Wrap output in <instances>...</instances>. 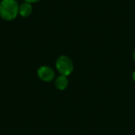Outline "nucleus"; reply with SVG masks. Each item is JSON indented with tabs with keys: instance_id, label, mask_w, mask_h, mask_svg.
Listing matches in <instances>:
<instances>
[{
	"instance_id": "nucleus-1",
	"label": "nucleus",
	"mask_w": 135,
	"mask_h": 135,
	"mask_svg": "<svg viewBox=\"0 0 135 135\" xmlns=\"http://www.w3.org/2000/svg\"><path fill=\"white\" fill-rule=\"evenodd\" d=\"M19 5L16 0H2L0 2V17L5 21L14 20L18 13Z\"/></svg>"
},
{
	"instance_id": "nucleus-2",
	"label": "nucleus",
	"mask_w": 135,
	"mask_h": 135,
	"mask_svg": "<svg viewBox=\"0 0 135 135\" xmlns=\"http://www.w3.org/2000/svg\"><path fill=\"white\" fill-rule=\"evenodd\" d=\"M55 66L61 75H64L66 77L70 75L74 70L73 61L66 55L59 56L56 60Z\"/></svg>"
},
{
	"instance_id": "nucleus-3",
	"label": "nucleus",
	"mask_w": 135,
	"mask_h": 135,
	"mask_svg": "<svg viewBox=\"0 0 135 135\" xmlns=\"http://www.w3.org/2000/svg\"><path fill=\"white\" fill-rule=\"evenodd\" d=\"M37 76L41 81L49 82L54 80L55 73L51 67L47 66H42L37 70Z\"/></svg>"
},
{
	"instance_id": "nucleus-4",
	"label": "nucleus",
	"mask_w": 135,
	"mask_h": 135,
	"mask_svg": "<svg viewBox=\"0 0 135 135\" xmlns=\"http://www.w3.org/2000/svg\"><path fill=\"white\" fill-rule=\"evenodd\" d=\"M32 12V4L27 2H24L19 5L18 13L21 17H28L31 15Z\"/></svg>"
},
{
	"instance_id": "nucleus-5",
	"label": "nucleus",
	"mask_w": 135,
	"mask_h": 135,
	"mask_svg": "<svg viewBox=\"0 0 135 135\" xmlns=\"http://www.w3.org/2000/svg\"><path fill=\"white\" fill-rule=\"evenodd\" d=\"M69 84V81L66 76L64 75H59L57 77L55 80V85L57 89L59 90H64L67 88Z\"/></svg>"
},
{
	"instance_id": "nucleus-6",
	"label": "nucleus",
	"mask_w": 135,
	"mask_h": 135,
	"mask_svg": "<svg viewBox=\"0 0 135 135\" xmlns=\"http://www.w3.org/2000/svg\"><path fill=\"white\" fill-rule=\"evenodd\" d=\"M25 2H29V3H35V2H40V0H24Z\"/></svg>"
},
{
	"instance_id": "nucleus-7",
	"label": "nucleus",
	"mask_w": 135,
	"mask_h": 135,
	"mask_svg": "<svg viewBox=\"0 0 135 135\" xmlns=\"http://www.w3.org/2000/svg\"><path fill=\"white\" fill-rule=\"evenodd\" d=\"M132 79H133V81L135 82V70L133 72V74H132Z\"/></svg>"
},
{
	"instance_id": "nucleus-8",
	"label": "nucleus",
	"mask_w": 135,
	"mask_h": 135,
	"mask_svg": "<svg viewBox=\"0 0 135 135\" xmlns=\"http://www.w3.org/2000/svg\"><path fill=\"white\" fill-rule=\"evenodd\" d=\"M133 58H134V59L135 61V50L134 51V53H133Z\"/></svg>"
},
{
	"instance_id": "nucleus-9",
	"label": "nucleus",
	"mask_w": 135,
	"mask_h": 135,
	"mask_svg": "<svg viewBox=\"0 0 135 135\" xmlns=\"http://www.w3.org/2000/svg\"><path fill=\"white\" fill-rule=\"evenodd\" d=\"M103 1H105V0H103Z\"/></svg>"
}]
</instances>
